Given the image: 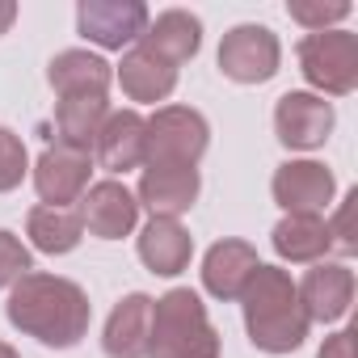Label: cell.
<instances>
[{
	"mask_svg": "<svg viewBox=\"0 0 358 358\" xmlns=\"http://www.w3.org/2000/svg\"><path fill=\"white\" fill-rule=\"evenodd\" d=\"M5 316L17 333L51 345V350H72L80 345V337L89 333L93 320V303L80 291V282L59 278V274H43L30 270L26 278H17L9 287V303Z\"/></svg>",
	"mask_w": 358,
	"mask_h": 358,
	"instance_id": "obj_1",
	"label": "cell"
},
{
	"mask_svg": "<svg viewBox=\"0 0 358 358\" xmlns=\"http://www.w3.org/2000/svg\"><path fill=\"white\" fill-rule=\"evenodd\" d=\"M241 303H245V329H249V341L262 350V354H291L303 345L312 320L303 316L299 308V291H295V278L278 266H257L249 287L241 291Z\"/></svg>",
	"mask_w": 358,
	"mask_h": 358,
	"instance_id": "obj_2",
	"label": "cell"
},
{
	"mask_svg": "<svg viewBox=\"0 0 358 358\" xmlns=\"http://www.w3.org/2000/svg\"><path fill=\"white\" fill-rule=\"evenodd\" d=\"M148 358H220V333L190 287H173L152 299Z\"/></svg>",
	"mask_w": 358,
	"mask_h": 358,
	"instance_id": "obj_3",
	"label": "cell"
},
{
	"mask_svg": "<svg viewBox=\"0 0 358 358\" xmlns=\"http://www.w3.org/2000/svg\"><path fill=\"white\" fill-rule=\"evenodd\" d=\"M299 55V72L312 89H320V97H345L358 89V38L350 30H320L299 38L295 47Z\"/></svg>",
	"mask_w": 358,
	"mask_h": 358,
	"instance_id": "obj_4",
	"label": "cell"
},
{
	"mask_svg": "<svg viewBox=\"0 0 358 358\" xmlns=\"http://www.w3.org/2000/svg\"><path fill=\"white\" fill-rule=\"evenodd\" d=\"M211 143V127L190 106H160L148 118V160L143 164H186L194 169Z\"/></svg>",
	"mask_w": 358,
	"mask_h": 358,
	"instance_id": "obj_5",
	"label": "cell"
},
{
	"mask_svg": "<svg viewBox=\"0 0 358 358\" xmlns=\"http://www.w3.org/2000/svg\"><path fill=\"white\" fill-rule=\"evenodd\" d=\"M278 64H282V47L270 26L245 22V26H232L220 43V72L236 85H266L274 80Z\"/></svg>",
	"mask_w": 358,
	"mask_h": 358,
	"instance_id": "obj_6",
	"label": "cell"
},
{
	"mask_svg": "<svg viewBox=\"0 0 358 358\" xmlns=\"http://www.w3.org/2000/svg\"><path fill=\"white\" fill-rule=\"evenodd\" d=\"M148 22L152 13L143 0H80L76 5V30L106 51H122L139 43Z\"/></svg>",
	"mask_w": 358,
	"mask_h": 358,
	"instance_id": "obj_7",
	"label": "cell"
},
{
	"mask_svg": "<svg viewBox=\"0 0 358 358\" xmlns=\"http://www.w3.org/2000/svg\"><path fill=\"white\" fill-rule=\"evenodd\" d=\"M89 173H93V156L51 143L38 164H34V190L43 199V207H68L80 203V194L89 190Z\"/></svg>",
	"mask_w": 358,
	"mask_h": 358,
	"instance_id": "obj_8",
	"label": "cell"
},
{
	"mask_svg": "<svg viewBox=\"0 0 358 358\" xmlns=\"http://www.w3.org/2000/svg\"><path fill=\"white\" fill-rule=\"evenodd\" d=\"M274 131H278V143L282 148L312 152L333 131V106L320 93H299V89L295 93H282L278 106H274Z\"/></svg>",
	"mask_w": 358,
	"mask_h": 358,
	"instance_id": "obj_9",
	"label": "cell"
},
{
	"mask_svg": "<svg viewBox=\"0 0 358 358\" xmlns=\"http://www.w3.org/2000/svg\"><path fill=\"white\" fill-rule=\"evenodd\" d=\"M199 190H203L199 169H186V164H148L143 177H139L135 203L148 207L152 215L177 220V215H186L199 203Z\"/></svg>",
	"mask_w": 358,
	"mask_h": 358,
	"instance_id": "obj_10",
	"label": "cell"
},
{
	"mask_svg": "<svg viewBox=\"0 0 358 358\" xmlns=\"http://www.w3.org/2000/svg\"><path fill=\"white\" fill-rule=\"evenodd\" d=\"M270 190H274V203H278L287 215H295V211L320 215V207L333 203L337 182H333V173H329L320 160H287V164L274 169Z\"/></svg>",
	"mask_w": 358,
	"mask_h": 358,
	"instance_id": "obj_11",
	"label": "cell"
},
{
	"mask_svg": "<svg viewBox=\"0 0 358 358\" xmlns=\"http://www.w3.org/2000/svg\"><path fill=\"white\" fill-rule=\"evenodd\" d=\"M295 291H299V308L308 320L333 324L354 303V270L341 262H316L303 274V282H295Z\"/></svg>",
	"mask_w": 358,
	"mask_h": 358,
	"instance_id": "obj_12",
	"label": "cell"
},
{
	"mask_svg": "<svg viewBox=\"0 0 358 358\" xmlns=\"http://www.w3.org/2000/svg\"><path fill=\"white\" fill-rule=\"evenodd\" d=\"M76 215L97 241H122V236H131V228L139 220V203H135V194L122 182L110 177V182H97V186H89L80 194V211Z\"/></svg>",
	"mask_w": 358,
	"mask_h": 358,
	"instance_id": "obj_13",
	"label": "cell"
},
{
	"mask_svg": "<svg viewBox=\"0 0 358 358\" xmlns=\"http://www.w3.org/2000/svg\"><path fill=\"white\" fill-rule=\"evenodd\" d=\"M101 169L110 173H131L148 160V118L139 110H110L101 131H97V143H93Z\"/></svg>",
	"mask_w": 358,
	"mask_h": 358,
	"instance_id": "obj_14",
	"label": "cell"
},
{
	"mask_svg": "<svg viewBox=\"0 0 358 358\" xmlns=\"http://www.w3.org/2000/svg\"><path fill=\"white\" fill-rule=\"evenodd\" d=\"M262 262H257V249L249 245V241H215L211 249H207V257H203V287H207V295H215V299H241V291L249 287V278H253V270H257Z\"/></svg>",
	"mask_w": 358,
	"mask_h": 358,
	"instance_id": "obj_15",
	"label": "cell"
},
{
	"mask_svg": "<svg viewBox=\"0 0 358 358\" xmlns=\"http://www.w3.org/2000/svg\"><path fill=\"white\" fill-rule=\"evenodd\" d=\"M139 47L152 51V55H160L173 68H182L203 47V22L194 13H186V9H164V13H156L148 22V30L139 34Z\"/></svg>",
	"mask_w": 358,
	"mask_h": 358,
	"instance_id": "obj_16",
	"label": "cell"
},
{
	"mask_svg": "<svg viewBox=\"0 0 358 358\" xmlns=\"http://www.w3.org/2000/svg\"><path fill=\"white\" fill-rule=\"evenodd\" d=\"M148 333H152V295L131 291L127 299L114 303L101 333V350L106 358H148Z\"/></svg>",
	"mask_w": 358,
	"mask_h": 358,
	"instance_id": "obj_17",
	"label": "cell"
},
{
	"mask_svg": "<svg viewBox=\"0 0 358 358\" xmlns=\"http://www.w3.org/2000/svg\"><path fill=\"white\" fill-rule=\"evenodd\" d=\"M194 257V236L182 228V220H164V215H152L139 232V262L160 274V278H173L182 274Z\"/></svg>",
	"mask_w": 358,
	"mask_h": 358,
	"instance_id": "obj_18",
	"label": "cell"
},
{
	"mask_svg": "<svg viewBox=\"0 0 358 358\" xmlns=\"http://www.w3.org/2000/svg\"><path fill=\"white\" fill-rule=\"evenodd\" d=\"M114 68L93 51H59L47 64V85L59 97H106Z\"/></svg>",
	"mask_w": 358,
	"mask_h": 358,
	"instance_id": "obj_19",
	"label": "cell"
},
{
	"mask_svg": "<svg viewBox=\"0 0 358 358\" xmlns=\"http://www.w3.org/2000/svg\"><path fill=\"white\" fill-rule=\"evenodd\" d=\"M118 85L131 101H164L177 89V68L135 43L118 64Z\"/></svg>",
	"mask_w": 358,
	"mask_h": 358,
	"instance_id": "obj_20",
	"label": "cell"
},
{
	"mask_svg": "<svg viewBox=\"0 0 358 358\" xmlns=\"http://www.w3.org/2000/svg\"><path fill=\"white\" fill-rule=\"evenodd\" d=\"M274 241V253L282 262H320L333 241H329V220L324 215H312V211H295V215H282L278 228L270 232Z\"/></svg>",
	"mask_w": 358,
	"mask_h": 358,
	"instance_id": "obj_21",
	"label": "cell"
},
{
	"mask_svg": "<svg viewBox=\"0 0 358 358\" xmlns=\"http://www.w3.org/2000/svg\"><path fill=\"white\" fill-rule=\"evenodd\" d=\"M106 114H110L106 97H59V106H55V135L59 139L55 143L76 148V152H93Z\"/></svg>",
	"mask_w": 358,
	"mask_h": 358,
	"instance_id": "obj_22",
	"label": "cell"
},
{
	"mask_svg": "<svg viewBox=\"0 0 358 358\" xmlns=\"http://www.w3.org/2000/svg\"><path fill=\"white\" fill-rule=\"evenodd\" d=\"M26 236H30V245H34L38 253L59 257V253H72V249L80 245L85 224H80V215H76L72 207H30V215H26Z\"/></svg>",
	"mask_w": 358,
	"mask_h": 358,
	"instance_id": "obj_23",
	"label": "cell"
},
{
	"mask_svg": "<svg viewBox=\"0 0 358 358\" xmlns=\"http://www.w3.org/2000/svg\"><path fill=\"white\" fill-rule=\"evenodd\" d=\"M287 13H291V22H299L312 34H320V30H333L337 22H345L354 9L345 5V0H333V5H324V0H295V5H287Z\"/></svg>",
	"mask_w": 358,
	"mask_h": 358,
	"instance_id": "obj_24",
	"label": "cell"
},
{
	"mask_svg": "<svg viewBox=\"0 0 358 358\" xmlns=\"http://www.w3.org/2000/svg\"><path fill=\"white\" fill-rule=\"evenodd\" d=\"M30 173V156H26V143L9 131L0 127V194H9L22 186V177Z\"/></svg>",
	"mask_w": 358,
	"mask_h": 358,
	"instance_id": "obj_25",
	"label": "cell"
},
{
	"mask_svg": "<svg viewBox=\"0 0 358 358\" xmlns=\"http://www.w3.org/2000/svg\"><path fill=\"white\" fill-rule=\"evenodd\" d=\"M34 270V257H30V249L13 236V232H5L0 228V291L5 287H13L17 278H26Z\"/></svg>",
	"mask_w": 358,
	"mask_h": 358,
	"instance_id": "obj_26",
	"label": "cell"
},
{
	"mask_svg": "<svg viewBox=\"0 0 358 358\" xmlns=\"http://www.w3.org/2000/svg\"><path fill=\"white\" fill-rule=\"evenodd\" d=\"M354 203H358V190H350L345 194V203L337 207V215H333V224H329V241L341 249V253H354L358 249V241H354Z\"/></svg>",
	"mask_w": 358,
	"mask_h": 358,
	"instance_id": "obj_27",
	"label": "cell"
},
{
	"mask_svg": "<svg viewBox=\"0 0 358 358\" xmlns=\"http://www.w3.org/2000/svg\"><path fill=\"white\" fill-rule=\"evenodd\" d=\"M316 358H354V329H341V333L324 337V345H320Z\"/></svg>",
	"mask_w": 358,
	"mask_h": 358,
	"instance_id": "obj_28",
	"label": "cell"
},
{
	"mask_svg": "<svg viewBox=\"0 0 358 358\" xmlns=\"http://www.w3.org/2000/svg\"><path fill=\"white\" fill-rule=\"evenodd\" d=\"M13 22H17V5L13 0H0V34H9Z\"/></svg>",
	"mask_w": 358,
	"mask_h": 358,
	"instance_id": "obj_29",
	"label": "cell"
},
{
	"mask_svg": "<svg viewBox=\"0 0 358 358\" xmlns=\"http://www.w3.org/2000/svg\"><path fill=\"white\" fill-rule=\"evenodd\" d=\"M0 358H22V354H17V350H13L9 341H0Z\"/></svg>",
	"mask_w": 358,
	"mask_h": 358,
	"instance_id": "obj_30",
	"label": "cell"
}]
</instances>
